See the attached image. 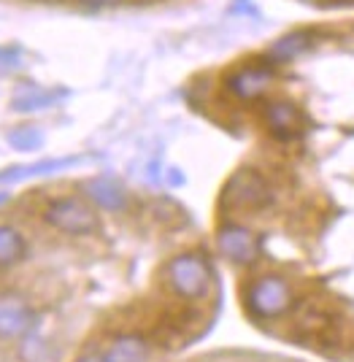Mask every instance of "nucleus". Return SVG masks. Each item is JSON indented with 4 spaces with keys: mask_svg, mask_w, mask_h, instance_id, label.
I'll return each mask as SVG.
<instances>
[{
    "mask_svg": "<svg viewBox=\"0 0 354 362\" xmlns=\"http://www.w3.org/2000/svg\"><path fill=\"white\" fill-rule=\"evenodd\" d=\"M244 305H247L249 317L257 322L281 319L287 311H293L295 289L284 276L262 273L257 279H252L244 289Z\"/></svg>",
    "mask_w": 354,
    "mask_h": 362,
    "instance_id": "obj_1",
    "label": "nucleus"
},
{
    "mask_svg": "<svg viewBox=\"0 0 354 362\" xmlns=\"http://www.w3.org/2000/svg\"><path fill=\"white\" fill-rule=\"evenodd\" d=\"M165 284L168 289L187 303H198L208 298L214 287V273L208 259L198 252H182L165 265Z\"/></svg>",
    "mask_w": 354,
    "mask_h": 362,
    "instance_id": "obj_2",
    "label": "nucleus"
},
{
    "mask_svg": "<svg viewBox=\"0 0 354 362\" xmlns=\"http://www.w3.org/2000/svg\"><path fill=\"white\" fill-rule=\"evenodd\" d=\"M271 200H273V189L265 181V176L252 170V168H241L225 181L219 206H222V211L232 214L262 211L265 206H271Z\"/></svg>",
    "mask_w": 354,
    "mask_h": 362,
    "instance_id": "obj_3",
    "label": "nucleus"
},
{
    "mask_svg": "<svg viewBox=\"0 0 354 362\" xmlns=\"http://www.w3.org/2000/svg\"><path fill=\"white\" fill-rule=\"evenodd\" d=\"M44 222L65 235H95L100 230V216L81 197H54L44 209Z\"/></svg>",
    "mask_w": 354,
    "mask_h": 362,
    "instance_id": "obj_4",
    "label": "nucleus"
},
{
    "mask_svg": "<svg viewBox=\"0 0 354 362\" xmlns=\"http://www.w3.org/2000/svg\"><path fill=\"white\" fill-rule=\"evenodd\" d=\"M216 249L232 265H252L260 257V238L254 230L228 222L216 230Z\"/></svg>",
    "mask_w": 354,
    "mask_h": 362,
    "instance_id": "obj_5",
    "label": "nucleus"
},
{
    "mask_svg": "<svg viewBox=\"0 0 354 362\" xmlns=\"http://www.w3.org/2000/svg\"><path fill=\"white\" fill-rule=\"evenodd\" d=\"M228 92L232 98L252 103V100H260L265 98L271 87H273V71L265 68V65H241L228 76Z\"/></svg>",
    "mask_w": 354,
    "mask_h": 362,
    "instance_id": "obj_6",
    "label": "nucleus"
},
{
    "mask_svg": "<svg viewBox=\"0 0 354 362\" xmlns=\"http://www.w3.org/2000/svg\"><path fill=\"white\" fill-rule=\"evenodd\" d=\"M262 124L278 141H293L303 133V111L295 106L293 100L276 98L262 106Z\"/></svg>",
    "mask_w": 354,
    "mask_h": 362,
    "instance_id": "obj_7",
    "label": "nucleus"
},
{
    "mask_svg": "<svg viewBox=\"0 0 354 362\" xmlns=\"http://www.w3.org/2000/svg\"><path fill=\"white\" fill-rule=\"evenodd\" d=\"M33 322H35V314L25 298L11 295V292L0 295V338L3 341H16L28 335L33 330Z\"/></svg>",
    "mask_w": 354,
    "mask_h": 362,
    "instance_id": "obj_8",
    "label": "nucleus"
},
{
    "mask_svg": "<svg viewBox=\"0 0 354 362\" xmlns=\"http://www.w3.org/2000/svg\"><path fill=\"white\" fill-rule=\"evenodd\" d=\"M81 189L103 211H124L127 209V200H130L122 184L117 179H108V176H98V179L84 181Z\"/></svg>",
    "mask_w": 354,
    "mask_h": 362,
    "instance_id": "obj_9",
    "label": "nucleus"
},
{
    "mask_svg": "<svg viewBox=\"0 0 354 362\" xmlns=\"http://www.w3.org/2000/svg\"><path fill=\"white\" fill-rule=\"evenodd\" d=\"M103 360L106 362H146L149 360V341L133 335V332H124L117 335L103 351Z\"/></svg>",
    "mask_w": 354,
    "mask_h": 362,
    "instance_id": "obj_10",
    "label": "nucleus"
},
{
    "mask_svg": "<svg viewBox=\"0 0 354 362\" xmlns=\"http://www.w3.org/2000/svg\"><path fill=\"white\" fill-rule=\"evenodd\" d=\"M314 44H317V35L311 30L287 33V35H281L278 41H273L268 57L276 62H290V60H295V57H300V54H306Z\"/></svg>",
    "mask_w": 354,
    "mask_h": 362,
    "instance_id": "obj_11",
    "label": "nucleus"
},
{
    "mask_svg": "<svg viewBox=\"0 0 354 362\" xmlns=\"http://www.w3.org/2000/svg\"><path fill=\"white\" fill-rule=\"evenodd\" d=\"M28 255V241L25 235L11 225H0V271L16 265L22 257Z\"/></svg>",
    "mask_w": 354,
    "mask_h": 362,
    "instance_id": "obj_12",
    "label": "nucleus"
},
{
    "mask_svg": "<svg viewBox=\"0 0 354 362\" xmlns=\"http://www.w3.org/2000/svg\"><path fill=\"white\" fill-rule=\"evenodd\" d=\"M8 144L19 151H30V149H38L44 144V138L38 133V127H16V130L8 133Z\"/></svg>",
    "mask_w": 354,
    "mask_h": 362,
    "instance_id": "obj_13",
    "label": "nucleus"
},
{
    "mask_svg": "<svg viewBox=\"0 0 354 362\" xmlns=\"http://www.w3.org/2000/svg\"><path fill=\"white\" fill-rule=\"evenodd\" d=\"M19 354H22V362H52V351H49V346L38 344V341L25 344Z\"/></svg>",
    "mask_w": 354,
    "mask_h": 362,
    "instance_id": "obj_14",
    "label": "nucleus"
},
{
    "mask_svg": "<svg viewBox=\"0 0 354 362\" xmlns=\"http://www.w3.org/2000/svg\"><path fill=\"white\" fill-rule=\"evenodd\" d=\"M87 6H98V8H108V6H119L124 0H84Z\"/></svg>",
    "mask_w": 354,
    "mask_h": 362,
    "instance_id": "obj_15",
    "label": "nucleus"
},
{
    "mask_svg": "<svg viewBox=\"0 0 354 362\" xmlns=\"http://www.w3.org/2000/svg\"><path fill=\"white\" fill-rule=\"evenodd\" d=\"M76 362H106V360H103V354H98V351H84Z\"/></svg>",
    "mask_w": 354,
    "mask_h": 362,
    "instance_id": "obj_16",
    "label": "nucleus"
},
{
    "mask_svg": "<svg viewBox=\"0 0 354 362\" xmlns=\"http://www.w3.org/2000/svg\"><path fill=\"white\" fill-rule=\"evenodd\" d=\"M0 203H3V195H0Z\"/></svg>",
    "mask_w": 354,
    "mask_h": 362,
    "instance_id": "obj_17",
    "label": "nucleus"
}]
</instances>
